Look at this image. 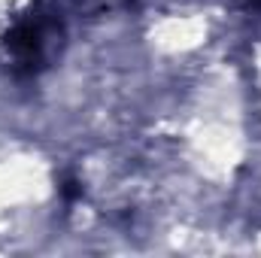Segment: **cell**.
I'll return each mask as SVG.
<instances>
[{"label":"cell","mask_w":261,"mask_h":258,"mask_svg":"<svg viewBox=\"0 0 261 258\" xmlns=\"http://www.w3.org/2000/svg\"><path fill=\"white\" fill-rule=\"evenodd\" d=\"M46 46H49V28L40 18L18 21L6 37H3V58L12 64L15 73H37L46 61Z\"/></svg>","instance_id":"1"},{"label":"cell","mask_w":261,"mask_h":258,"mask_svg":"<svg viewBox=\"0 0 261 258\" xmlns=\"http://www.w3.org/2000/svg\"><path fill=\"white\" fill-rule=\"evenodd\" d=\"M82 194V186L76 183V179H64V186H61V197L64 200H76Z\"/></svg>","instance_id":"2"},{"label":"cell","mask_w":261,"mask_h":258,"mask_svg":"<svg viewBox=\"0 0 261 258\" xmlns=\"http://www.w3.org/2000/svg\"><path fill=\"white\" fill-rule=\"evenodd\" d=\"M246 9H261V0H246Z\"/></svg>","instance_id":"3"}]
</instances>
